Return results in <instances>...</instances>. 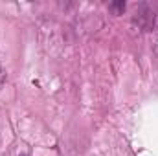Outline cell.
<instances>
[{
    "instance_id": "obj_1",
    "label": "cell",
    "mask_w": 158,
    "mask_h": 156,
    "mask_svg": "<svg viewBox=\"0 0 158 156\" xmlns=\"http://www.w3.org/2000/svg\"><path fill=\"white\" fill-rule=\"evenodd\" d=\"M153 35H155V51L158 53V13L153 18Z\"/></svg>"
},
{
    "instance_id": "obj_2",
    "label": "cell",
    "mask_w": 158,
    "mask_h": 156,
    "mask_svg": "<svg viewBox=\"0 0 158 156\" xmlns=\"http://www.w3.org/2000/svg\"><path fill=\"white\" fill-rule=\"evenodd\" d=\"M110 9L116 11V15H119L121 11H125V2H118V4H110Z\"/></svg>"
},
{
    "instance_id": "obj_3",
    "label": "cell",
    "mask_w": 158,
    "mask_h": 156,
    "mask_svg": "<svg viewBox=\"0 0 158 156\" xmlns=\"http://www.w3.org/2000/svg\"><path fill=\"white\" fill-rule=\"evenodd\" d=\"M4 83H6V72L0 68V90H2V86H4Z\"/></svg>"
}]
</instances>
